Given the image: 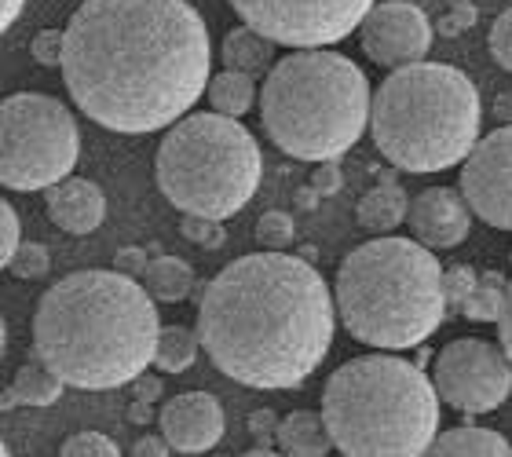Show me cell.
Instances as JSON below:
<instances>
[{"label":"cell","mask_w":512,"mask_h":457,"mask_svg":"<svg viewBox=\"0 0 512 457\" xmlns=\"http://www.w3.org/2000/svg\"><path fill=\"white\" fill-rule=\"evenodd\" d=\"M209 26L187 0H81L66 22L63 81L96 125L143 136L209 92Z\"/></svg>","instance_id":"1"},{"label":"cell","mask_w":512,"mask_h":457,"mask_svg":"<svg viewBox=\"0 0 512 457\" xmlns=\"http://www.w3.org/2000/svg\"><path fill=\"white\" fill-rule=\"evenodd\" d=\"M333 311V289L311 260L267 249L231 260L205 286L198 337L227 381L286 392L330 355Z\"/></svg>","instance_id":"2"},{"label":"cell","mask_w":512,"mask_h":457,"mask_svg":"<svg viewBox=\"0 0 512 457\" xmlns=\"http://www.w3.org/2000/svg\"><path fill=\"white\" fill-rule=\"evenodd\" d=\"M158 337L154 297L114 267L59 278L33 315V355L81 392L132 384L154 362Z\"/></svg>","instance_id":"3"},{"label":"cell","mask_w":512,"mask_h":457,"mask_svg":"<svg viewBox=\"0 0 512 457\" xmlns=\"http://www.w3.org/2000/svg\"><path fill=\"white\" fill-rule=\"evenodd\" d=\"M333 300L344 330L381 351L425 344L447 319L443 264L417 238H374L344 256Z\"/></svg>","instance_id":"4"},{"label":"cell","mask_w":512,"mask_h":457,"mask_svg":"<svg viewBox=\"0 0 512 457\" xmlns=\"http://www.w3.org/2000/svg\"><path fill=\"white\" fill-rule=\"evenodd\" d=\"M439 392L417 362L359 355L322 388V417L341 457H425L439 436Z\"/></svg>","instance_id":"5"},{"label":"cell","mask_w":512,"mask_h":457,"mask_svg":"<svg viewBox=\"0 0 512 457\" xmlns=\"http://www.w3.org/2000/svg\"><path fill=\"white\" fill-rule=\"evenodd\" d=\"M370 81L330 48H297L267 70L260 121L267 139L297 161H337L370 125Z\"/></svg>","instance_id":"6"},{"label":"cell","mask_w":512,"mask_h":457,"mask_svg":"<svg viewBox=\"0 0 512 457\" xmlns=\"http://www.w3.org/2000/svg\"><path fill=\"white\" fill-rule=\"evenodd\" d=\"M480 117V92L458 66L410 63L377 85L370 132L395 169L443 172L480 143Z\"/></svg>","instance_id":"7"},{"label":"cell","mask_w":512,"mask_h":457,"mask_svg":"<svg viewBox=\"0 0 512 457\" xmlns=\"http://www.w3.org/2000/svg\"><path fill=\"white\" fill-rule=\"evenodd\" d=\"M264 158L256 136L238 117H180L158 143L154 180L172 209L183 216L231 220L260 191Z\"/></svg>","instance_id":"8"},{"label":"cell","mask_w":512,"mask_h":457,"mask_svg":"<svg viewBox=\"0 0 512 457\" xmlns=\"http://www.w3.org/2000/svg\"><path fill=\"white\" fill-rule=\"evenodd\" d=\"M81 154L74 114L55 96L15 92L0 107V183L8 191H48Z\"/></svg>","instance_id":"9"},{"label":"cell","mask_w":512,"mask_h":457,"mask_svg":"<svg viewBox=\"0 0 512 457\" xmlns=\"http://www.w3.org/2000/svg\"><path fill=\"white\" fill-rule=\"evenodd\" d=\"M246 26L286 48H330L363 26L374 0H231Z\"/></svg>","instance_id":"10"},{"label":"cell","mask_w":512,"mask_h":457,"mask_svg":"<svg viewBox=\"0 0 512 457\" xmlns=\"http://www.w3.org/2000/svg\"><path fill=\"white\" fill-rule=\"evenodd\" d=\"M439 399L461 414H491L512 395V359L502 344L461 337L436 355L432 366Z\"/></svg>","instance_id":"11"},{"label":"cell","mask_w":512,"mask_h":457,"mask_svg":"<svg viewBox=\"0 0 512 457\" xmlns=\"http://www.w3.org/2000/svg\"><path fill=\"white\" fill-rule=\"evenodd\" d=\"M461 194L483 224L512 231V125L483 136L461 165Z\"/></svg>","instance_id":"12"},{"label":"cell","mask_w":512,"mask_h":457,"mask_svg":"<svg viewBox=\"0 0 512 457\" xmlns=\"http://www.w3.org/2000/svg\"><path fill=\"white\" fill-rule=\"evenodd\" d=\"M359 41L363 52L377 66L399 70V66L421 63L432 48V22L417 4L406 0H384L374 4V11L359 26Z\"/></svg>","instance_id":"13"},{"label":"cell","mask_w":512,"mask_h":457,"mask_svg":"<svg viewBox=\"0 0 512 457\" xmlns=\"http://www.w3.org/2000/svg\"><path fill=\"white\" fill-rule=\"evenodd\" d=\"M161 436L180 454H209L224 439L227 417L220 399L209 392H180L161 406Z\"/></svg>","instance_id":"14"},{"label":"cell","mask_w":512,"mask_h":457,"mask_svg":"<svg viewBox=\"0 0 512 457\" xmlns=\"http://www.w3.org/2000/svg\"><path fill=\"white\" fill-rule=\"evenodd\" d=\"M410 234L417 242L428 245L432 253L436 249H454L469 238L472 227V209L465 202V194L454 187H428L410 202Z\"/></svg>","instance_id":"15"},{"label":"cell","mask_w":512,"mask_h":457,"mask_svg":"<svg viewBox=\"0 0 512 457\" xmlns=\"http://www.w3.org/2000/svg\"><path fill=\"white\" fill-rule=\"evenodd\" d=\"M44 213L59 231L66 234H92L107 220V198L92 180L81 176H66L63 183H55L44 191Z\"/></svg>","instance_id":"16"},{"label":"cell","mask_w":512,"mask_h":457,"mask_svg":"<svg viewBox=\"0 0 512 457\" xmlns=\"http://www.w3.org/2000/svg\"><path fill=\"white\" fill-rule=\"evenodd\" d=\"M278 450L286 457H326L333 450L330 425L322 410H293L278 421Z\"/></svg>","instance_id":"17"},{"label":"cell","mask_w":512,"mask_h":457,"mask_svg":"<svg viewBox=\"0 0 512 457\" xmlns=\"http://www.w3.org/2000/svg\"><path fill=\"white\" fill-rule=\"evenodd\" d=\"M425 457H512L509 439L491 432V428L461 425L450 432H439Z\"/></svg>","instance_id":"18"},{"label":"cell","mask_w":512,"mask_h":457,"mask_svg":"<svg viewBox=\"0 0 512 457\" xmlns=\"http://www.w3.org/2000/svg\"><path fill=\"white\" fill-rule=\"evenodd\" d=\"M406 216H410V198L399 183H377L374 191L363 194L359 205H355V220L363 231H374V234H388L395 227L403 224Z\"/></svg>","instance_id":"19"},{"label":"cell","mask_w":512,"mask_h":457,"mask_svg":"<svg viewBox=\"0 0 512 457\" xmlns=\"http://www.w3.org/2000/svg\"><path fill=\"white\" fill-rule=\"evenodd\" d=\"M147 293L161 304H180L194 293L198 286V278H194V267L180 256H158V260H150L143 278H139Z\"/></svg>","instance_id":"20"},{"label":"cell","mask_w":512,"mask_h":457,"mask_svg":"<svg viewBox=\"0 0 512 457\" xmlns=\"http://www.w3.org/2000/svg\"><path fill=\"white\" fill-rule=\"evenodd\" d=\"M271 59H275V41L264 37L253 26H238L224 37V63L227 70H242V74H264L271 70Z\"/></svg>","instance_id":"21"},{"label":"cell","mask_w":512,"mask_h":457,"mask_svg":"<svg viewBox=\"0 0 512 457\" xmlns=\"http://www.w3.org/2000/svg\"><path fill=\"white\" fill-rule=\"evenodd\" d=\"M63 388H66L63 377H55L37 355L30 362H22L19 370H15V381H11V395H15L19 406H52L59 403Z\"/></svg>","instance_id":"22"},{"label":"cell","mask_w":512,"mask_h":457,"mask_svg":"<svg viewBox=\"0 0 512 457\" xmlns=\"http://www.w3.org/2000/svg\"><path fill=\"white\" fill-rule=\"evenodd\" d=\"M209 103H213L216 114L227 117H242L253 110L256 103V85L253 74H242V70H224L209 81Z\"/></svg>","instance_id":"23"},{"label":"cell","mask_w":512,"mask_h":457,"mask_svg":"<svg viewBox=\"0 0 512 457\" xmlns=\"http://www.w3.org/2000/svg\"><path fill=\"white\" fill-rule=\"evenodd\" d=\"M198 348H202V337L194 330H187V326H161L154 366H158L161 373L191 370L194 359H198Z\"/></svg>","instance_id":"24"},{"label":"cell","mask_w":512,"mask_h":457,"mask_svg":"<svg viewBox=\"0 0 512 457\" xmlns=\"http://www.w3.org/2000/svg\"><path fill=\"white\" fill-rule=\"evenodd\" d=\"M505 289H509V278L502 271H483L480 282H476V293L461 308V315L469 322H498L505 304Z\"/></svg>","instance_id":"25"},{"label":"cell","mask_w":512,"mask_h":457,"mask_svg":"<svg viewBox=\"0 0 512 457\" xmlns=\"http://www.w3.org/2000/svg\"><path fill=\"white\" fill-rule=\"evenodd\" d=\"M293 234H297V227H293V216L289 213L271 209V213H264L256 220V238H260V245L271 249V253H286V245L293 242Z\"/></svg>","instance_id":"26"},{"label":"cell","mask_w":512,"mask_h":457,"mask_svg":"<svg viewBox=\"0 0 512 457\" xmlns=\"http://www.w3.org/2000/svg\"><path fill=\"white\" fill-rule=\"evenodd\" d=\"M476 282H480V275H476L469 264L443 267V293H447V308L450 311L465 308V304H469V297L476 293Z\"/></svg>","instance_id":"27"},{"label":"cell","mask_w":512,"mask_h":457,"mask_svg":"<svg viewBox=\"0 0 512 457\" xmlns=\"http://www.w3.org/2000/svg\"><path fill=\"white\" fill-rule=\"evenodd\" d=\"M180 234L187 242L198 245V249H209V253L224 249V242H227L224 220H209V216H183Z\"/></svg>","instance_id":"28"},{"label":"cell","mask_w":512,"mask_h":457,"mask_svg":"<svg viewBox=\"0 0 512 457\" xmlns=\"http://www.w3.org/2000/svg\"><path fill=\"white\" fill-rule=\"evenodd\" d=\"M59 457H121V450L103 432H77L59 447Z\"/></svg>","instance_id":"29"},{"label":"cell","mask_w":512,"mask_h":457,"mask_svg":"<svg viewBox=\"0 0 512 457\" xmlns=\"http://www.w3.org/2000/svg\"><path fill=\"white\" fill-rule=\"evenodd\" d=\"M48 267H52V253L44 249L41 242H22V249L15 253V260H11V275L15 278H44L48 275Z\"/></svg>","instance_id":"30"},{"label":"cell","mask_w":512,"mask_h":457,"mask_svg":"<svg viewBox=\"0 0 512 457\" xmlns=\"http://www.w3.org/2000/svg\"><path fill=\"white\" fill-rule=\"evenodd\" d=\"M487 48H491V59H494V63L512 74V8H505L502 15L494 19L491 41H487Z\"/></svg>","instance_id":"31"},{"label":"cell","mask_w":512,"mask_h":457,"mask_svg":"<svg viewBox=\"0 0 512 457\" xmlns=\"http://www.w3.org/2000/svg\"><path fill=\"white\" fill-rule=\"evenodd\" d=\"M30 55H33V59H37L41 66H63V55H66V30H41L37 37H33Z\"/></svg>","instance_id":"32"},{"label":"cell","mask_w":512,"mask_h":457,"mask_svg":"<svg viewBox=\"0 0 512 457\" xmlns=\"http://www.w3.org/2000/svg\"><path fill=\"white\" fill-rule=\"evenodd\" d=\"M0 224H4V238H0V264L11 267L15 253L22 249V224H19V213H15V205L0 202Z\"/></svg>","instance_id":"33"},{"label":"cell","mask_w":512,"mask_h":457,"mask_svg":"<svg viewBox=\"0 0 512 457\" xmlns=\"http://www.w3.org/2000/svg\"><path fill=\"white\" fill-rule=\"evenodd\" d=\"M147 249H139V245H125V249H118V256H114V271H121V275L128 278H143V271H147Z\"/></svg>","instance_id":"34"},{"label":"cell","mask_w":512,"mask_h":457,"mask_svg":"<svg viewBox=\"0 0 512 457\" xmlns=\"http://www.w3.org/2000/svg\"><path fill=\"white\" fill-rule=\"evenodd\" d=\"M341 169H337V161H319V169H315V176H311V187L322 194V198H330V194L341 191Z\"/></svg>","instance_id":"35"},{"label":"cell","mask_w":512,"mask_h":457,"mask_svg":"<svg viewBox=\"0 0 512 457\" xmlns=\"http://www.w3.org/2000/svg\"><path fill=\"white\" fill-rule=\"evenodd\" d=\"M249 432H253V439L260 443V447H271V443H278V421L271 410H256V414H249Z\"/></svg>","instance_id":"36"},{"label":"cell","mask_w":512,"mask_h":457,"mask_svg":"<svg viewBox=\"0 0 512 457\" xmlns=\"http://www.w3.org/2000/svg\"><path fill=\"white\" fill-rule=\"evenodd\" d=\"M498 344H502L505 355L512 359V278H509V289H505L502 315H498Z\"/></svg>","instance_id":"37"},{"label":"cell","mask_w":512,"mask_h":457,"mask_svg":"<svg viewBox=\"0 0 512 457\" xmlns=\"http://www.w3.org/2000/svg\"><path fill=\"white\" fill-rule=\"evenodd\" d=\"M169 439L165 436H139L136 447H132V457H169Z\"/></svg>","instance_id":"38"},{"label":"cell","mask_w":512,"mask_h":457,"mask_svg":"<svg viewBox=\"0 0 512 457\" xmlns=\"http://www.w3.org/2000/svg\"><path fill=\"white\" fill-rule=\"evenodd\" d=\"M128 388H132V399H139V403H154V399L161 395V381L158 377H150V373H139Z\"/></svg>","instance_id":"39"},{"label":"cell","mask_w":512,"mask_h":457,"mask_svg":"<svg viewBox=\"0 0 512 457\" xmlns=\"http://www.w3.org/2000/svg\"><path fill=\"white\" fill-rule=\"evenodd\" d=\"M22 8H26V0H4V4H0V26L11 30V22L19 19Z\"/></svg>","instance_id":"40"},{"label":"cell","mask_w":512,"mask_h":457,"mask_svg":"<svg viewBox=\"0 0 512 457\" xmlns=\"http://www.w3.org/2000/svg\"><path fill=\"white\" fill-rule=\"evenodd\" d=\"M319 198H322V194L315 191V187H311V183H308V187H300V191L293 194V202H297L300 209H304V213H311V209H315V205H319Z\"/></svg>","instance_id":"41"},{"label":"cell","mask_w":512,"mask_h":457,"mask_svg":"<svg viewBox=\"0 0 512 457\" xmlns=\"http://www.w3.org/2000/svg\"><path fill=\"white\" fill-rule=\"evenodd\" d=\"M150 403H139V399H132V406H128V421H132V425H147L150 421Z\"/></svg>","instance_id":"42"},{"label":"cell","mask_w":512,"mask_h":457,"mask_svg":"<svg viewBox=\"0 0 512 457\" xmlns=\"http://www.w3.org/2000/svg\"><path fill=\"white\" fill-rule=\"evenodd\" d=\"M242 457H286V454H282V450L275 454L271 447H256V450H249V454H242Z\"/></svg>","instance_id":"43"},{"label":"cell","mask_w":512,"mask_h":457,"mask_svg":"<svg viewBox=\"0 0 512 457\" xmlns=\"http://www.w3.org/2000/svg\"><path fill=\"white\" fill-rule=\"evenodd\" d=\"M509 260H512V249H509Z\"/></svg>","instance_id":"44"}]
</instances>
